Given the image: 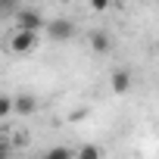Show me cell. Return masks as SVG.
Here are the masks:
<instances>
[{
  "instance_id": "6da1fadb",
  "label": "cell",
  "mask_w": 159,
  "mask_h": 159,
  "mask_svg": "<svg viewBox=\"0 0 159 159\" xmlns=\"http://www.w3.org/2000/svg\"><path fill=\"white\" fill-rule=\"evenodd\" d=\"M34 47H38V31H31V28H16V31L7 38V50L16 53V56H25V53H31Z\"/></svg>"
},
{
  "instance_id": "7a4b0ae2",
  "label": "cell",
  "mask_w": 159,
  "mask_h": 159,
  "mask_svg": "<svg viewBox=\"0 0 159 159\" xmlns=\"http://www.w3.org/2000/svg\"><path fill=\"white\" fill-rule=\"evenodd\" d=\"M13 22H16V28H31V31H41L44 28V19H41V13L38 10H16L13 13Z\"/></svg>"
},
{
  "instance_id": "3957f363",
  "label": "cell",
  "mask_w": 159,
  "mask_h": 159,
  "mask_svg": "<svg viewBox=\"0 0 159 159\" xmlns=\"http://www.w3.org/2000/svg\"><path fill=\"white\" fill-rule=\"evenodd\" d=\"M47 34L56 38V41H69V38L75 34V25H72L69 19H56V22H47Z\"/></svg>"
},
{
  "instance_id": "277c9868",
  "label": "cell",
  "mask_w": 159,
  "mask_h": 159,
  "mask_svg": "<svg viewBox=\"0 0 159 159\" xmlns=\"http://www.w3.org/2000/svg\"><path fill=\"white\" fill-rule=\"evenodd\" d=\"M38 109V97H31V94H19V97H13V112H19V116H31Z\"/></svg>"
},
{
  "instance_id": "5b68a950",
  "label": "cell",
  "mask_w": 159,
  "mask_h": 159,
  "mask_svg": "<svg viewBox=\"0 0 159 159\" xmlns=\"http://www.w3.org/2000/svg\"><path fill=\"white\" fill-rule=\"evenodd\" d=\"M109 84H112L116 94H125V91L131 88V72H128V69H116L112 78H109Z\"/></svg>"
},
{
  "instance_id": "8992f818",
  "label": "cell",
  "mask_w": 159,
  "mask_h": 159,
  "mask_svg": "<svg viewBox=\"0 0 159 159\" xmlns=\"http://www.w3.org/2000/svg\"><path fill=\"white\" fill-rule=\"evenodd\" d=\"M91 47H94V53H109L112 41H109L106 31H91Z\"/></svg>"
},
{
  "instance_id": "52a82bcc",
  "label": "cell",
  "mask_w": 159,
  "mask_h": 159,
  "mask_svg": "<svg viewBox=\"0 0 159 159\" xmlns=\"http://www.w3.org/2000/svg\"><path fill=\"white\" fill-rule=\"evenodd\" d=\"M16 10H19V0H0V19H13Z\"/></svg>"
},
{
  "instance_id": "ba28073f",
  "label": "cell",
  "mask_w": 159,
  "mask_h": 159,
  "mask_svg": "<svg viewBox=\"0 0 159 159\" xmlns=\"http://www.w3.org/2000/svg\"><path fill=\"white\" fill-rule=\"evenodd\" d=\"M10 112H13V97L0 94V119H10Z\"/></svg>"
},
{
  "instance_id": "9c48e42d",
  "label": "cell",
  "mask_w": 159,
  "mask_h": 159,
  "mask_svg": "<svg viewBox=\"0 0 159 159\" xmlns=\"http://www.w3.org/2000/svg\"><path fill=\"white\" fill-rule=\"evenodd\" d=\"M78 156H81V159H100V147H81Z\"/></svg>"
},
{
  "instance_id": "30bf717a",
  "label": "cell",
  "mask_w": 159,
  "mask_h": 159,
  "mask_svg": "<svg viewBox=\"0 0 159 159\" xmlns=\"http://www.w3.org/2000/svg\"><path fill=\"white\" fill-rule=\"evenodd\" d=\"M47 156H50V159H66V156H72V150H66V147H53Z\"/></svg>"
},
{
  "instance_id": "8fae6325",
  "label": "cell",
  "mask_w": 159,
  "mask_h": 159,
  "mask_svg": "<svg viewBox=\"0 0 159 159\" xmlns=\"http://www.w3.org/2000/svg\"><path fill=\"white\" fill-rule=\"evenodd\" d=\"M91 7H94V10H100V13H103V10H106V7H109V0H91Z\"/></svg>"
},
{
  "instance_id": "7c38bea8",
  "label": "cell",
  "mask_w": 159,
  "mask_h": 159,
  "mask_svg": "<svg viewBox=\"0 0 159 159\" xmlns=\"http://www.w3.org/2000/svg\"><path fill=\"white\" fill-rule=\"evenodd\" d=\"M10 150H13V147H10V140H0V159L10 156Z\"/></svg>"
}]
</instances>
